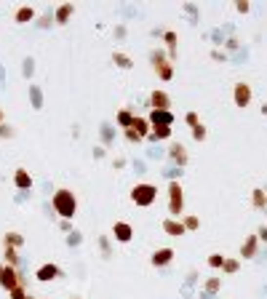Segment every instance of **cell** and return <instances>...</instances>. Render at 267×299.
<instances>
[{
  "mask_svg": "<svg viewBox=\"0 0 267 299\" xmlns=\"http://www.w3.org/2000/svg\"><path fill=\"white\" fill-rule=\"evenodd\" d=\"M51 206H54V211L59 214L62 219H67V222L75 219V214H78V198H75V193L67 190V187L56 190L54 198H51Z\"/></svg>",
  "mask_w": 267,
  "mask_h": 299,
  "instance_id": "cell-1",
  "label": "cell"
},
{
  "mask_svg": "<svg viewBox=\"0 0 267 299\" xmlns=\"http://www.w3.org/2000/svg\"><path fill=\"white\" fill-rule=\"evenodd\" d=\"M150 64H152V72H155V75L161 78L163 83L174 80V64H171L168 54H166L161 46H155V48L150 51Z\"/></svg>",
  "mask_w": 267,
  "mask_h": 299,
  "instance_id": "cell-2",
  "label": "cell"
},
{
  "mask_svg": "<svg viewBox=\"0 0 267 299\" xmlns=\"http://www.w3.org/2000/svg\"><path fill=\"white\" fill-rule=\"evenodd\" d=\"M131 200H134V206H139V208H150L152 203L158 200V187L152 182L134 184L131 187Z\"/></svg>",
  "mask_w": 267,
  "mask_h": 299,
  "instance_id": "cell-3",
  "label": "cell"
},
{
  "mask_svg": "<svg viewBox=\"0 0 267 299\" xmlns=\"http://www.w3.org/2000/svg\"><path fill=\"white\" fill-rule=\"evenodd\" d=\"M168 214L174 219L185 217V190H182V182H168Z\"/></svg>",
  "mask_w": 267,
  "mask_h": 299,
  "instance_id": "cell-4",
  "label": "cell"
},
{
  "mask_svg": "<svg viewBox=\"0 0 267 299\" xmlns=\"http://www.w3.org/2000/svg\"><path fill=\"white\" fill-rule=\"evenodd\" d=\"M0 286H3L5 291H14V289H19V286H27L24 283V278H21V273L16 267H11V264H5L3 267V275H0Z\"/></svg>",
  "mask_w": 267,
  "mask_h": 299,
  "instance_id": "cell-5",
  "label": "cell"
},
{
  "mask_svg": "<svg viewBox=\"0 0 267 299\" xmlns=\"http://www.w3.org/2000/svg\"><path fill=\"white\" fill-rule=\"evenodd\" d=\"M254 94H251V86H248L246 80H238L235 86H232V101H235L238 110H246L248 104H251Z\"/></svg>",
  "mask_w": 267,
  "mask_h": 299,
  "instance_id": "cell-6",
  "label": "cell"
},
{
  "mask_svg": "<svg viewBox=\"0 0 267 299\" xmlns=\"http://www.w3.org/2000/svg\"><path fill=\"white\" fill-rule=\"evenodd\" d=\"M168 160L174 163L177 168H185L187 160H190V155H187V147L182 142H171L168 144Z\"/></svg>",
  "mask_w": 267,
  "mask_h": 299,
  "instance_id": "cell-7",
  "label": "cell"
},
{
  "mask_svg": "<svg viewBox=\"0 0 267 299\" xmlns=\"http://www.w3.org/2000/svg\"><path fill=\"white\" fill-rule=\"evenodd\" d=\"M35 278L41 280V283L56 280V278H62V267H59V264H54V262H45V264H41V267L35 270Z\"/></svg>",
  "mask_w": 267,
  "mask_h": 299,
  "instance_id": "cell-8",
  "label": "cell"
},
{
  "mask_svg": "<svg viewBox=\"0 0 267 299\" xmlns=\"http://www.w3.org/2000/svg\"><path fill=\"white\" fill-rule=\"evenodd\" d=\"M150 107L152 110H161V112H168L171 110V97L163 88H155V91H150Z\"/></svg>",
  "mask_w": 267,
  "mask_h": 299,
  "instance_id": "cell-9",
  "label": "cell"
},
{
  "mask_svg": "<svg viewBox=\"0 0 267 299\" xmlns=\"http://www.w3.org/2000/svg\"><path fill=\"white\" fill-rule=\"evenodd\" d=\"M161 227H163V233L168 235V238H182V235H187V230H185V224H182V219H174V217H166L161 222Z\"/></svg>",
  "mask_w": 267,
  "mask_h": 299,
  "instance_id": "cell-10",
  "label": "cell"
},
{
  "mask_svg": "<svg viewBox=\"0 0 267 299\" xmlns=\"http://www.w3.org/2000/svg\"><path fill=\"white\" fill-rule=\"evenodd\" d=\"M152 267H168V264L174 262V249H168V246H163V249H155L150 257Z\"/></svg>",
  "mask_w": 267,
  "mask_h": 299,
  "instance_id": "cell-11",
  "label": "cell"
},
{
  "mask_svg": "<svg viewBox=\"0 0 267 299\" xmlns=\"http://www.w3.org/2000/svg\"><path fill=\"white\" fill-rule=\"evenodd\" d=\"M112 238H115L118 243H128V240L134 238V227L128 222H115L112 224Z\"/></svg>",
  "mask_w": 267,
  "mask_h": 299,
  "instance_id": "cell-12",
  "label": "cell"
},
{
  "mask_svg": "<svg viewBox=\"0 0 267 299\" xmlns=\"http://www.w3.org/2000/svg\"><path fill=\"white\" fill-rule=\"evenodd\" d=\"M257 254H259V238H257V233L246 235V240L241 243V259H254Z\"/></svg>",
  "mask_w": 267,
  "mask_h": 299,
  "instance_id": "cell-13",
  "label": "cell"
},
{
  "mask_svg": "<svg viewBox=\"0 0 267 299\" xmlns=\"http://www.w3.org/2000/svg\"><path fill=\"white\" fill-rule=\"evenodd\" d=\"M72 14H75V3H62V5H56V11H54V21L59 27H64L67 21L72 19Z\"/></svg>",
  "mask_w": 267,
  "mask_h": 299,
  "instance_id": "cell-14",
  "label": "cell"
},
{
  "mask_svg": "<svg viewBox=\"0 0 267 299\" xmlns=\"http://www.w3.org/2000/svg\"><path fill=\"white\" fill-rule=\"evenodd\" d=\"M147 120H150V126H174V112H161V110H150V115H147Z\"/></svg>",
  "mask_w": 267,
  "mask_h": 299,
  "instance_id": "cell-15",
  "label": "cell"
},
{
  "mask_svg": "<svg viewBox=\"0 0 267 299\" xmlns=\"http://www.w3.org/2000/svg\"><path fill=\"white\" fill-rule=\"evenodd\" d=\"M171 134H174L171 126H152L147 142H166V139H171Z\"/></svg>",
  "mask_w": 267,
  "mask_h": 299,
  "instance_id": "cell-16",
  "label": "cell"
},
{
  "mask_svg": "<svg viewBox=\"0 0 267 299\" xmlns=\"http://www.w3.org/2000/svg\"><path fill=\"white\" fill-rule=\"evenodd\" d=\"M14 184L19 190H32V174L27 171V168H16L14 174Z\"/></svg>",
  "mask_w": 267,
  "mask_h": 299,
  "instance_id": "cell-17",
  "label": "cell"
},
{
  "mask_svg": "<svg viewBox=\"0 0 267 299\" xmlns=\"http://www.w3.org/2000/svg\"><path fill=\"white\" fill-rule=\"evenodd\" d=\"M131 128H134L136 134H139L142 139H147V137H150V131H152L150 120H147L144 115H134V123H131Z\"/></svg>",
  "mask_w": 267,
  "mask_h": 299,
  "instance_id": "cell-18",
  "label": "cell"
},
{
  "mask_svg": "<svg viewBox=\"0 0 267 299\" xmlns=\"http://www.w3.org/2000/svg\"><path fill=\"white\" fill-rule=\"evenodd\" d=\"M177 40H179V38H177V32H174V30H166V32H163V46H166V51H168V59H177Z\"/></svg>",
  "mask_w": 267,
  "mask_h": 299,
  "instance_id": "cell-19",
  "label": "cell"
},
{
  "mask_svg": "<svg viewBox=\"0 0 267 299\" xmlns=\"http://www.w3.org/2000/svg\"><path fill=\"white\" fill-rule=\"evenodd\" d=\"M251 206L257 208V211H267V190L265 187L251 190Z\"/></svg>",
  "mask_w": 267,
  "mask_h": 299,
  "instance_id": "cell-20",
  "label": "cell"
},
{
  "mask_svg": "<svg viewBox=\"0 0 267 299\" xmlns=\"http://www.w3.org/2000/svg\"><path fill=\"white\" fill-rule=\"evenodd\" d=\"M219 289H222V280H219V278H206V280H203V299H206V297H217Z\"/></svg>",
  "mask_w": 267,
  "mask_h": 299,
  "instance_id": "cell-21",
  "label": "cell"
},
{
  "mask_svg": "<svg viewBox=\"0 0 267 299\" xmlns=\"http://www.w3.org/2000/svg\"><path fill=\"white\" fill-rule=\"evenodd\" d=\"M16 24H27V21H32L35 19V8H32V5H21L19 11H16Z\"/></svg>",
  "mask_w": 267,
  "mask_h": 299,
  "instance_id": "cell-22",
  "label": "cell"
},
{
  "mask_svg": "<svg viewBox=\"0 0 267 299\" xmlns=\"http://www.w3.org/2000/svg\"><path fill=\"white\" fill-rule=\"evenodd\" d=\"M112 61H115L121 70H131L134 67V59L128 54H123V51H112Z\"/></svg>",
  "mask_w": 267,
  "mask_h": 299,
  "instance_id": "cell-23",
  "label": "cell"
},
{
  "mask_svg": "<svg viewBox=\"0 0 267 299\" xmlns=\"http://www.w3.org/2000/svg\"><path fill=\"white\" fill-rule=\"evenodd\" d=\"M118 126L123 128V131H126V128H131V123H134V112L128 110V107H123V110H118Z\"/></svg>",
  "mask_w": 267,
  "mask_h": 299,
  "instance_id": "cell-24",
  "label": "cell"
},
{
  "mask_svg": "<svg viewBox=\"0 0 267 299\" xmlns=\"http://www.w3.org/2000/svg\"><path fill=\"white\" fill-rule=\"evenodd\" d=\"M21 243H24V238H21L19 233H5V238H3V249H19Z\"/></svg>",
  "mask_w": 267,
  "mask_h": 299,
  "instance_id": "cell-25",
  "label": "cell"
},
{
  "mask_svg": "<svg viewBox=\"0 0 267 299\" xmlns=\"http://www.w3.org/2000/svg\"><path fill=\"white\" fill-rule=\"evenodd\" d=\"M99 134H102V147H110L112 144V139H115V128L110 126V123H102V128H99Z\"/></svg>",
  "mask_w": 267,
  "mask_h": 299,
  "instance_id": "cell-26",
  "label": "cell"
},
{
  "mask_svg": "<svg viewBox=\"0 0 267 299\" xmlns=\"http://www.w3.org/2000/svg\"><path fill=\"white\" fill-rule=\"evenodd\" d=\"M238 270H241V259H235V257H225L222 273H225V275H235Z\"/></svg>",
  "mask_w": 267,
  "mask_h": 299,
  "instance_id": "cell-27",
  "label": "cell"
},
{
  "mask_svg": "<svg viewBox=\"0 0 267 299\" xmlns=\"http://www.w3.org/2000/svg\"><path fill=\"white\" fill-rule=\"evenodd\" d=\"M182 224H185L187 233H195V230L201 227V219H198L195 214H185V217H182Z\"/></svg>",
  "mask_w": 267,
  "mask_h": 299,
  "instance_id": "cell-28",
  "label": "cell"
},
{
  "mask_svg": "<svg viewBox=\"0 0 267 299\" xmlns=\"http://www.w3.org/2000/svg\"><path fill=\"white\" fill-rule=\"evenodd\" d=\"M3 257H5V264L19 267V251H16V249H3Z\"/></svg>",
  "mask_w": 267,
  "mask_h": 299,
  "instance_id": "cell-29",
  "label": "cell"
},
{
  "mask_svg": "<svg viewBox=\"0 0 267 299\" xmlns=\"http://www.w3.org/2000/svg\"><path fill=\"white\" fill-rule=\"evenodd\" d=\"M30 99H32V107H35V110H41V107H43V94H41V88H38V86H30Z\"/></svg>",
  "mask_w": 267,
  "mask_h": 299,
  "instance_id": "cell-30",
  "label": "cell"
},
{
  "mask_svg": "<svg viewBox=\"0 0 267 299\" xmlns=\"http://www.w3.org/2000/svg\"><path fill=\"white\" fill-rule=\"evenodd\" d=\"M96 243H99V249H102V254H104V259H107V257H112V246H110V238H104V235H99V238H96Z\"/></svg>",
  "mask_w": 267,
  "mask_h": 299,
  "instance_id": "cell-31",
  "label": "cell"
},
{
  "mask_svg": "<svg viewBox=\"0 0 267 299\" xmlns=\"http://www.w3.org/2000/svg\"><path fill=\"white\" fill-rule=\"evenodd\" d=\"M222 264H225L222 254H208V267L211 270H222Z\"/></svg>",
  "mask_w": 267,
  "mask_h": 299,
  "instance_id": "cell-32",
  "label": "cell"
},
{
  "mask_svg": "<svg viewBox=\"0 0 267 299\" xmlns=\"http://www.w3.org/2000/svg\"><path fill=\"white\" fill-rule=\"evenodd\" d=\"M206 137H208V131H206V126H195L192 128V139H195V142H206Z\"/></svg>",
  "mask_w": 267,
  "mask_h": 299,
  "instance_id": "cell-33",
  "label": "cell"
},
{
  "mask_svg": "<svg viewBox=\"0 0 267 299\" xmlns=\"http://www.w3.org/2000/svg\"><path fill=\"white\" fill-rule=\"evenodd\" d=\"M123 137H126V142H131V144H139V142H144V139H142L139 134L134 131V128H126V131H123Z\"/></svg>",
  "mask_w": 267,
  "mask_h": 299,
  "instance_id": "cell-34",
  "label": "cell"
},
{
  "mask_svg": "<svg viewBox=\"0 0 267 299\" xmlns=\"http://www.w3.org/2000/svg\"><path fill=\"white\" fill-rule=\"evenodd\" d=\"M185 123H187L190 128L201 126V118H198V112H187V115H185Z\"/></svg>",
  "mask_w": 267,
  "mask_h": 299,
  "instance_id": "cell-35",
  "label": "cell"
},
{
  "mask_svg": "<svg viewBox=\"0 0 267 299\" xmlns=\"http://www.w3.org/2000/svg\"><path fill=\"white\" fill-rule=\"evenodd\" d=\"M8 297H11V299H30V294H27V286H19V289H14Z\"/></svg>",
  "mask_w": 267,
  "mask_h": 299,
  "instance_id": "cell-36",
  "label": "cell"
},
{
  "mask_svg": "<svg viewBox=\"0 0 267 299\" xmlns=\"http://www.w3.org/2000/svg\"><path fill=\"white\" fill-rule=\"evenodd\" d=\"M11 137H14V128L8 123H0V139H11Z\"/></svg>",
  "mask_w": 267,
  "mask_h": 299,
  "instance_id": "cell-37",
  "label": "cell"
},
{
  "mask_svg": "<svg viewBox=\"0 0 267 299\" xmlns=\"http://www.w3.org/2000/svg\"><path fill=\"white\" fill-rule=\"evenodd\" d=\"M235 11H238V14H248V11H251V3H248V0H238Z\"/></svg>",
  "mask_w": 267,
  "mask_h": 299,
  "instance_id": "cell-38",
  "label": "cell"
},
{
  "mask_svg": "<svg viewBox=\"0 0 267 299\" xmlns=\"http://www.w3.org/2000/svg\"><path fill=\"white\" fill-rule=\"evenodd\" d=\"M81 233H78V230H72V233L70 235H67V243H70V246H81Z\"/></svg>",
  "mask_w": 267,
  "mask_h": 299,
  "instance_id": "cell-39",
  "label": "cell"
},
{
  "mask_svg": "<svg viewBox=\"0 0 267 299\" xmlns=\"http://www.w3.org/2000/svg\"><path fill=\"white\" fill-rule=\"evenodd\" d=\"M211 59H214V61H227V51L214 48V51H211Z\"/></svg>",
  "mask_w": 267,
  "mask_h": 299,
  "instance_id": "cell-40",
  "label": "cell"
},
{
  "mask_svg": "<svg viewBox=\"0 0 267 299\" xmlns=\"http://www.w3.org/2000/svg\"><path fill=\"white\" fill-rule=\"evenodd\" d=\"M185 11L190 14V19H192V21H198V8H195L192 3H185Z\"/></svg>",
  "mask_w": 267,
  "mask_h": 299,
  "instance_id": "cell-41",
  "label": "cell"
},
{
  "mask_svg": "<svg viewBox=\"0 0 267 299\" xmlns=\"http://www.w3.org/2000/svg\"><path fill=\"white\" fill-rule=\"evenodd\" d=\"M32 70H35V61H32V59H24V78H30Z\"/></svg>",
  "mask_w": 267,
  "mask_h": 299,
  "instance_id": "cell-42",
  "label": "cell"
},
{
  "mask_svg": "<svg viewBox=\"0 0 267 299\" xmlns=\"http://www.w3.org/2000/svg\"><path fill=\"white\" fill-rule=\"evenodd\" d=\"M257 238H259V243H267V224H262V227L257 230Z\"/></svg>",
  "mask_w": 267,
  "mask_h": 299,
  "instance_id": "cell-43",
  "label": "cell"
},
{
  "mask_svg": "<svg viewBox=\"0 0 267 299\" xmlns=\"http://www.w3.org/2000/svg\"><path fill=\"white\" fill-rule=\"evenodd\" d=\"M126 32H128L126 24H118V27H115V38H118V40H123V38H126Z\"/></svg>",
  "mask_w": 267,
  "mask_h": 299,
  "instance_id": "cell-44",
  "label": "cell"
},
{
  "mask_svg": "<svg viewBox=\"0 0 267 299\" xmlns=\"http://www.w3.org/2000/svg\"><path fill=\"white\" fill-rule=\"evenodd\" d=\"M59 227H62V230H64V233H67V235H70V233H72V222H67V219H62V222H59Z\"/></svg>",
  "mask_w": 267,
  "mask_h": 299,
  "instance_id": "cell-45",
  "label": "cell"
},
{
  "mask_svg": "<svg viewBox=\"0 0 267 299\" xmlns=\"http://www.w3.org/2000/svg\"><path fill=\"white\" fill-rule=\"evenodd\" d=\"M112 166H115V168H123V166H126V158H115V160H112Z\"/></svg>",
  "mask_w": 267,
  "mask_h": 299,
  "instance_id": "cell-46",
  "label": "cell"
},
{
  "mask_svg": "<svg viewBox=\"0 0 267 299\" xmlns=\"http://www.w3.org/2000/svg\"><path fill=\"white\" fill-rule=\"evenodd\" d=\"M238 46H241V43H238L235 38H230V40H227V48H230V51H235Z\"/></svg>",
  "mask_w": 267,
  "mask_h": 299,
  "instance_id": "cell-47",
  "label": "cell"
},
{
  "mask_svg": "<svg viewBox=\"0 0 267 299\" xmlns=\"http://www.w3.org/2000/svg\"><path fill=\"white\" fill-rule=\"evenodd\" d=\"M104 150L107 147H94V158H104Z\"/></svg>",
  "mask_w": 267,
  "mask_h": 299,
  "instance_id": "cell-48",
  "label": "cell"
},
{
  "mask_svg": "<svg viewBox=\"0 0 267 299\" xmlns=\"http://www.w3.org/2000/svg\"><path fill=\"white\" fill-rule=\"evenodd\" d=\"M259 112H262V115H267V101H265L262 107H259Z\"/></svg>",
  "mask_w": 267,
  "mask_h": 299,
  "instance_id": "cell-49",
  "label": "cell"
},
{
  "mask_svg": "<svg viewBox=\"0 0 267 299\" xmlns=\"http://www.w3.org/2000/svg\"><path fill=\"white\" fill-rule=\"evenodd\" d=\"M3 267H5V264H0V275H3Z\"/></svg>",
  "mask_w": 267,
  "mask_h": 299,
  "instance_id": "cell-50",
  "label": "cell"
},
{
  "mask_svg": "<svg viewBox=\"0 0 267 299\" xmlns=\"http://www.w3.org/2000/svg\"><path fill=\"white\" fill-rule=\"evenodd\" d=\"M0 123H3V112H0Z\"/></svg>",
  "mask_w": 267,
  "mask_h": 299,
  "instance_id": "cell-51",
  "label": "cell"
},
{
  "mask_svg": "<svg viewBox=\"0 0 267 299\" xmlns=\"http://www.w3.org/2000/svg\"><path fill=\"white\" fill-rule=\"evenodd\" d=\"M72 299H81V297H72Z\"/></svg>",
  "mask_w": 267,
  "mask_h": 299,
  "instance_id": "cell-52",
  "label": "cell"
}]
</instances>
